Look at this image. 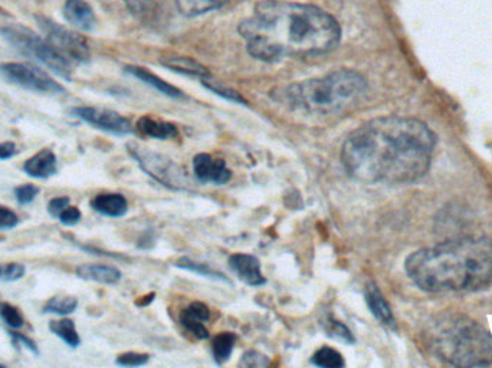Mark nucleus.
Here are the masks:
<instances>
[{
    "mask_svg": "<svg viewBox=\"0 0 492 368\" xmlns=\"http://www.w3.org/2000/svg\"><path fill=\"white\" fill-rule=\"evenodd\" d=\"M230 269L238 275L239 279L252 286L264 285L265 276L261 269L258 258L250 254H235L229 258Z\"/></svg>",
    "mask_w": 492,
    "mask_h": 368,
    "instance_id": "12",
    "label": "nucleus"
},
{
    "mask_svg": "<svg viewBox=\"0 0 492 368\" xmlns=\"http://www.w3.org/2000/svg\"><path fill=\"white\" fill-rule=\"evenodd\" d=\"M69 197L68 196H59V197H54L52 200H49L48 203V213L52 216V218H57L61 215V212L64 209H66L69 206Z\"/></svg>",
    "mask_w": 492,
    "mask_h": 368,
    "instance_id": "39",
    "label": "nucleus"
},
{
    "mask_svg": "<svg viewBox=\"0 0 492 368\" xmlns=\"http://www.w3.org/2000/svg\"><path fill=\"white\" fill-rule=\"evenodd\" d=\"M19 225L18 215L6 206H0V230H11Z\"/></svg>",
    "mask_w": 492,
    "mask_h": 368,
    "instance_id": "36",
    "label": "nucleus"
},
{
    "mask_svg": "<svg viewBox=\"0 0 492 368\" xmlns=\"http://www.w3.org/2000/svg\"><path fill=\"white\" fill-rule=\"evenodd\" d=\"M8 334H9V337L12 338V343H13L15 345L25 347L26 350H29L30 352H33L36 357L40 354V352H39V348H37V345H36V343H35L32 338H29L28 336L20 334V333H16V331H9Z\"/></svg>",
    "mask_w": 492,
    "mask_h": 368,
    "instance_id": "38",
    "label": "nucleus"
},
{
    "mask_svg": "<svg viewBox=\"0 0 492 368\" xmlns=\"http://www.w3.org/2000/svg\"><path fill=\"white\" fill-rule=\"evenodd\" d=\"M229 0H176L179 11L184 16H199L219 9Z\"/></svg>",
    "mask_w": 492,
    "mask_h": 368,
    "instance_id": "21",
    "label": "nucleus"
},
{
    "mask_svg": "<svg viewBox=\"0 0 492 368\" xmlns=\"http://www.w3.org/2000/svg\"><path fill=\"white\" fill-rule=\"evenodd\" d=\"M248 52L265 62L317 57L340 44L341 28L325 11L294 2L265 0L239 25Z\"/></svg>",
    "mask_w": 492,
    "mask_h": 368,
    "instance_id": "2",
    "label": "nucleus"
},
{
    "mask_svg": "<svg viewBox=\"0 0 492 368\" xmlns=\"http://www.w3.org/2000/svg\"><path fill=\"white\" fill-rule=\"evenodd\" d=\"M0 35L5 39V42L19 54L35 58L64 79H71L72 64L62 57L47 39H42L28 28L20 26H6L0 30Z\"/></svg>",
    "mask_w": 492,
    "mask_h": 368,
    "instance_id": "6",
    "label": "nucleus"
},
{
    "mask_svg": "<svg viewBox=\"0 0 492 368\" xmlns=\"http://www.w3.org/2000/svg\"><path fill=\"white\" fill-rule=\"evenodd\" d=\"M37 25L45 33L48 42L71 64H87L91 59L87 40L81 35L52 22L48 18L37 16Z\"/></svg>",
    "mask_w": 492,
    "mask_h": 368,
    "instance_id": "8",
    "label": "nucleus"
},
{
    "mask_svg": "<svg viewBox=\"0 0 492 368\" xmlns=\"http://www.w3.org/2000/svg\"><path fill=\"white\" fill-rule=\"evenodd\" d=\"M91 208L102 216L122 218L129 210V203L119 193H101L91 200Z\"/></svg>",
    "mask_w": 492,
    "mask_h": 368,
    "instance_id": "16",
    "label": "nucleus"
},
{
    "mask_svg": "<svg viewBox=\"0 0 492 368\" xmlns=\"http://www.w3.org/2000/svg\"><path fill=\"white\" fill-rule=\"evenodd\" d=\"M72 114L76 118L87 122L91 127L104 133L114 136H127L133 133L130 119L111 109L95 107H75L72 108Z\"/></svg>",
    "mask_w": 492,
    "mask_h": 368,
    "instance_id": "10",
    "label": "nucleus"
},
{
    "mask_svg": "<svg viewBox=\"0 0 492 368\" xmlns=\"http://www.w3.org/2000/svg\"><path fill=\"white\" fill-rule=\"evenodd\" d=\"M0 73L6 78L11 84H15L23 90L47 94L59 95L65 93V88L57 81L37 66L20 62H6L0 65Z\"/></svg>",
    "mask_w": 492,
    "mask_h": 368,
    "instance_id": "9",
    "label": "nucleus"
},
{
    "mask_svg": "<svg viewBox=\"0 0 492 368\" xmlns=\"http://www.w3.org/2000/svg\"><path fill=\"white\" fill-rule=\"evenodd\" d=\"M129 11L140 18L151 16L158 6V0H124Z\"/></svg>",
    "mask_w": 492,
    "mask_h": 368,
    "instance_id": "30",
    "label": "nucleus"
},
{
    "mask_svg": "<svg viewBox=\"0 0 492 368\" xmlns=\"http://www.w3.org/2000/svg\"><path fill=\"white\" fill-rule=\"evenodd\" d=\"M49 331L59 337L68 347L78 348L81 345V338L76 333L75 324L72 319H58L49 322Z\"/></svg>",
    "mask_w": 492,
    "mask_h": 368,
    "instance_id": "22",
    "label": "nucleus"
},
{
    "mask_svg": "<svg viewBox=\"0 0 492 368\" xmlns=\"http://www.w3.org/2000/svg\"><path fill=\"white\" fill-rule=\"evenodd\" d=\"M18 154V147L13 141L0 143V160H9Z\"/></svg>",
    "mask_w": 492,
    "mask_h": 368,
    "instance_id": "40",
    "label": "nucleus"
},
{
    "mask_svg": "<svg viewBox=\"0 0 492 368\" xmlns=\"http://www.w3.org/2000/svg\"><path fill=\"white\" fill-rule=\"evenodd\" d=\"M65 19L75 28L91 32L97 26V18L93 8L86 0H66L64 5Z\"/></svg>",
    "mask_w": 492,
    "mask_h": 368,
    "instance_id": "15",
    "label": "nucleus"
},
{
    "mask_svg": "<svg viewBox=\"0 0 492 368\" xmlns=\"http://www.w3.org/2000/svg\"><path fill=\"white\" fill-rule=\"evenodd\" d=\"M58 158L49 148L40 150L23 162V172L33 179H48L57 174Z\"/></svg>",
    "mask_w": 492,
    "mask_h": 368,
    "instance_id": "14",
    "label": "nucleus"
},
{
    "mask_svg": "<svg viewBox=\"0 0 492 368\" xmlns=\"http://www.w3.org/2000/svg\"><path fill=\"white\" fill-rule=\"evenodd\" d=\"M78 278L84 280H93L102 285H115L121 279V272L108 265H79L75 269Z\"/></svg>",
    "mask_w": 492,
    "mask_h": 368,
    "instance_id": "17",
    "label": "nucleus"
},
{
    "mask_svg": "<svg viewBox=\"0 0 492 368\" xmlns=\"http://www.w3.org/2000/svg\"><path fill=\"white\" fill-rule=\"evenodd\" d=\"M39 193H40V189L35 184H22L15 189L16 201L22 204V206H25V204H30Z\"/></svg>",
    "mask_w": 492,
    "mask_h": 368,
    "instance_id": "34",
    "label": "nucleus"
},
{
    "mask_svg": "<svg viewBox=\"0 0 492 368\" xmlns=\"http://www.w3.org/2000/svg\"><path fill=\"white\" fill-rule=\"evenodd\" d=\"M365 302L370 308L372 314L385 325L393 326L394 325V318L392 314V309L387 304V301L385 299V297L382 295L380 290L375 283H368L365 288Z\"/></svg>",
    "mask_w": 492,
    "mask_h": 368,
    "instance_id": "18",
    "label": "nucleus"
},
{
    "mask_svg": "<svg viewBox=\"0 0 492 368\" xmlns=\"http://www.w3.org/2000/svg\"><path fill=\"white\" fill-rule=\"evenodd\" d=\"M235 341L236 338H235V334L232 333H221L219 336L213 338L212 354L218 364H223L229 360L235 347Z\"/></svg>",
    "mask_w": 492,
    "mask_h": 368,
    "instance_id": "23",
    "label": "nucleus"
},
{
    "mask_svg": "<svg viewBox=\"0 0 492 368\" xmlns=\"http://www.w3.org/2000/svg\"><path fill=\"white\" fill-rule=\"evenodd\" d=\"M164 65L169 66L173 71H177V72H183V73H187V75L199 76L200 79L211 76L209 72L206 71V68H203L201 65H199L197 62H194V61H192L189 58H172V59L164 61Z\"/></svg>",
    "mask_w": 492,
    "mask_h": 368,
    "instance_id": "24",
    "label": "nucleus"
},
{
    "mask_svg": "<svg viewBox=\"0 0 492 368\" xmlns=\"http://www.w3.org/2000/svg\"><path fill=\"white\" fill-rule=\"evenodd\" d=\"M367 93L365 78L351 69H340L305 79L281 90L279 100L311 115H336L354 107Z\"/></svg>",
    "mask_w": 492,
    "mask_h": 368,
    "instance_id": "5",
    "label": "nucleus"
},
{
    "mask_svg": "<svg viewBox=\"0 0 492 368\" xmlns=\"http://www.w3.org/2000/svg\"><path fill=\"white\" fill-rule=\"evenodd\" d=\"M129 151L137 160L140 167L163 186L172 189H182L186 186V172L170 158L137 144H129Z\"/></svg>",
    "mask_w": 492,
    "mask_h": 368,
    "instance_id": "7",
    "label": "nucleus"
},
{
    "mask_svg": "<svg viewBox=\"0 0 492 368\" xmlns=\"http://www.w3.org/2000/svg\"><path fill=\"white\" fill-rule=\"evenodd\" d=\"M26 268L22 263L11 262V263H0V280L2 282H15L25 276Z\"/></svg>",
    "mask_w": 492,
    "mask_h": 368,
    "instance_id": "32",
    "label": "nucleus"
},
{
    "mask_svg": "<svg viewBox=\"0 0 492 368\" xmlns=\"http://www.w3.org/2000/svg\"><path fill=\"white\" fill-rule=\"evenodd\" d=\"M211 311L201 302H193L184 308L180 314V322L184 328L192 333L196 338L206 340L209 338V331L204 326V322L209 321Z\"/></svg>",
    "mask_w": 492,
    "mask_h": 368,
    "instance_id": "13",
    "label": "nucleus"
},
{
    "mask_svg": "<svg viewBox=\"0 0 492 368\" xmlns=\"http://www.w3.org/2000/svg\"><path fill=\"white\" fill-rule=\"evenodd\" d=\"M0 318L4 319V322L11 326L12 330H18V328H22L23 326V315L20 314V311L12 305V304H8V302H2L0 304Z\"/></svg>",
    "mask_w": 492,
    "mask_h": 368,
    "instance_id": "29",
    "label": "nucleus"
},
{
    "mask_svg": "<svg viewBox=\"0 0 492 368\" xmlns=\"http://www.w3.org/2000/svg\"><path fill=\"white\" fill-rule=\"evenodd\" d=\"M78 308V299L74 297H54L44 307L45 314H57V315H71Z\"/></svg>",
    "mask_w": 492,
    "mask_h": 368,
    "instance_id": "26",
    "label": "nucleus"
},
{
    "mask_svg": "<svg viewBox=\"0 0 492 368\" xmlns=\"http://www.w3.org/2000/svg\"><path fill=\"white\" fill-rule=\"evenodd\" d=\"M436 141L435 133L418 118L380 117L346 138L341 161L361 183L407 184L429 172Z\"/></svg>",
    "mask_w": 492,
    "mask_h": 368,
    "instance_id": "1",
    "label": "nucleus"
},
{
    "mask_svg": "<svg viewBox=\"0 0 492 368\" xmlns=\"http://www.w3.org/2000/svg\"><path fill=\"white\" fill-rule=\"evenodd\" d=\"M407 276L425 292H469L492 282V242L459 237L409 255Z\"/></svg>",
    "mask_w": 492,
    "mask_h": 368,
    "instance_id": "3",
    "label": "nucleus"
},
{
    "mask_svg": "<svg viewBox=\"0 0 492 368\" xmlns=\"http://www.w3.org/2000/svg\"><path fill=\"white\" fill-rule=\"evenodd\" d=\"M137 129L141 134L157 140H169L179 136L176 126L172 124V122L154 119L151 117L140 118L137 122Z\"/></svg>",
    "mask_w": 492,
    "mask_h": 368,
    "instance_id": "19",
    "label": "nucleus"
},
{
    "mask_svg": "<svg viewBox=\"0 0 492 368\" xmlns=\"http://www.w3.org/2000/svg\"><path fill=\"white\" fill-rule=\"evenodd\" d=\"M325 333L330 336L332 338L346 343V344H353L354 343V337L351 334V331L347 328V326L336 319H328L325 324Z\"/></svg>",
    "mask_w": 492,
    "mask_h": 368,
    "instance_id": "28",
    "label": "nucleus"
},
{
    "mask_svg": "<svg viewBox=\"0 0 492 368\" xmlns=\"http://www.w3.org/2000/svg\"><path fill=\"white\" fill-rule=\"evenodd\" d=\"M268 365H269V360L258 351H246L239 361V367H246V368H262Z\"/></svg>",
    "mask_w": 492,
    "mask_h": 368,
    "instance_id": "33",
    "label": "nucleus"
},
{
    "mask_svg": "<svg viewBox=\"0 0 492 368\" xmlns=\"http://www.w3.org/2000/svg\"><path fill=\"white\" fill-rule=\"evenodd\" d=\"M148 355L147 354H140V352H126L118 355L115 362L122 367H140L147 364Z\"/></svg>",
    "mask_w": 492,
    "mask_h": 368,
    "instance_id": "35",
    "label": "nucleus"
},
{
    "mask_svg": "<svg viewBox=\"0 0 492 368\" xmlns=\"http://www.w3.org/2000/svg\"><path fill=\"white\" fill-rule=\"evenodd\" d=\"M201 83H203L204 87L209 88L212 93H215V94H218V95H221V97H223L226 100H230V101H235V102H239V104H245V100L236 91L229 90L226 87H222L221 84L216 83V81H213L211 76L203 78Z\"/></svg>",
    "mask_w": 492,
    "mask_h": 368,
    "instance_id": "31",
    "label": "nucleus"
},
{
    "mask_svg": "<svg viewBox=\"0 0 492 368\" xmlns=\"http://www.w3.org/2000/svg\"><path fill=\"white\" fill-rule=\"evenodd\" d=\"M176 266L182 268V269H186V271H190V272H194V273H199L201 276H208V278H213V279H219V280H226V278L221 272L212 269L209 265L192 261L189 258L179 259L176 262Z\"/></svg>",
    "mask_w": 492,
    "mask_h": 368,
    "instance_id": "27",
    "label": "nucleus"
},
{
    "mask_svg": "<svg viewBox=\"0 0 492 368\" xmlns=\"http://www.w3.org/2000/svg\"><path fill=\"white\" fill-rule=\"evenodd\" d=\"M430 352L455 367H485L492 364V336L468 315L442 312L430 321L426 333Z\"/></svg>",
    "mask_w": 492,
    "mask_h": 368,
    "instance_id": "4",
    "label": "nucleus"
},
{
    "mask_svg": "<svg viewBox=\"0 0 492 368\" xmlns=\"http://www.w3.org/2000/svg\"><path fill=\"white\" fill-rule=\"evenodd\" d=\"M81 218H82V213H81V210L78 208L68 206L66 209H64L61 212V215L58 216V220L61 222V225H64L66 227H71V226L78 225Z\"/></svg>",
    "mask_w": 492,
    "mask_h": 368,
    "instance_id": "37",
    "label": "nucleus"
},
{
    "mask_svg": "<svg viewBox=\"0 0 492 368\" xmlns=\"http://www.w3.org/2000/svg\"><path fill=\"white\" fill-rule=\"evenodd\" d=\"M126 71H127L129 73H131L133 76L139 78L140 81H143L144 84H148L150 87H153V88L158 90V91H160V93H163V94H166V95L173 97V98H180V97H183V94H182V91H180V90H177V88H175L173 85L168 84L166 81L160 79L158 76L153 75L151 72H148V71H147V69H144V68H139V66H127V68H126Z\"/></svg>",
    "mask_w": 492,
    "mask_h": 368,
    "instance_id": "20",
    "label": "nucleus"
},
{
    "mask_svg": "<svg viewBox=\"0 0 492 368\" xmlns=\"http://www.w3.org/2000/svg\"><path fill=\"white\" fill-rule=\"evenodd\" d=\"M193 172L194 176L203 183L225 184L232 177L226 162L221 158H213L209 154H197L194 157Z\"/></svg>",
    "mask_w": 492,
    "mask_h": 368,
    "instance_id": "11",
    "label": "nucleus"
},
{
    "mask_svg": "<svg viewBox=\"0 0 492 368\" xmlns=\"http://www.w3.org/2000/svg\"><path fill=\"white\" fill-rule=\"evenodd\" d=\"M311 362L322 368H341L344 367L343 355L330 347L320 348L311 358Z\"/></svg>",
    "mask_w": 492,
    "mask_h": 368,
    "instance_id": "25",
    "label": "nucleus"
}]
</instances>
